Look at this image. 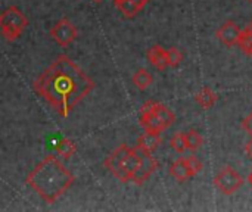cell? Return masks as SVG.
<instances>
[{
	"mask_svg": "<svg viewBox=\"0 0 252 212\" xmlns=\"http://www.w3.org/2000/svg\"><path fill=\"white\" fill-rule=\"evenodd\" d=\"M93 89V80L66 55H59L32 84V90L63 118Z\"/></svg>",
	"mask_w": 252,
	"mask_h": 212,
	"instance_id": "cell-1",
	"label": "cell"
},
{
	"mask_svg": "<svg viewBox=\"0 0 252 212\" xmlns=\"http://www.w3.org/2000/svg\"><path fill=\"white\" fill-rule=\"evenodd\" d=\"M74 180V174L63 167L56 155H47L27 176L25 183L44 202L53 204L71 187Z\"/></svg>",
	"mask_w": 252,
	"mask_h": 212,
	"instance_id": "cell-2",
	"label": "cell"
},
{
	"mask_svg": "<svg viewBox=\"0 0 252 212\" xmlns=\"http://www.w3.org/2000/svg\"><path fill=\"white\" fill-rule=\"evenodd\" d=\"M244 184V179L230 167H224L214 179V186L223 195H233L236 193Z\"/></svg>",
	"mask_w": 252,
	"mask_h": 212,
	"instance_id": "cell-3",
	"label": "cell"
},
{
	"mask_svg": "<svg viewBox=\"0 0 252 212\" xmlns=\"http://www.w3.org/2000/svg\"><path fill=\"white\" fill-rule=\"evenodd\" d=\"M131 152V148H128L127 145H121V146H118L106 159H105V162H103V165L121 182V183H127V182H130V179H128V176L124 173V170H123V162H124V159H126V156L128 155Z\"/></svg>",
	"mask_w": 252,
	"mask_h": 212,
	"instance_id": "cell-4",
	"label": "cell"
},
{
	"mask_svg": "<svg viewBox=\"0 0 252 212\" xmlns=\"http://www.w3.org/2000/svg\"><path fill=\"white\" fill-rule=\"evenodd\" d=\"M49 34H50V37H52L59 46L66 47V46H69V44L77 38V28H75V25H74L69 19L63 18V19H59V21L50 28Z\"/></svg>",
	"mask_w": 252,
	"mask_h": 212,
	"instance_id": "cell-5",
	"label": "cell"
},
{
	"mask_svg": "<svg viewBox=\"0 0 252 212\" xmlns=\"http://www.w3.org/2000/svg\"><path fill=\"white\" fill-rule=\"evenodd\" d=\"M134 149L137 151V153L140 156V165L136 170V173L131 176V182L134 184H137V186H142L152 176V173L157 170L158 164H157V161H155V158L152 156L151 152H146V151L140 149L139 146H136Z\"/></svg>",
	"mask_w": 252,
	"mask_h": 212,
	"instance_id": "cell-6",
	"label": "cell"
},
{
	"mask_svg": "<svg viewBox=\"0 0 252 212\" xmlns=\"http://www.w3.org/2000/svg\"><path fill=\"white\" fill-rule=\"evenodd\" d=\"M27 25H28V19L16 6H9L6 10L0 13V28L9 27V28H16V30L24 31Z\"/></svg>",
	"mask_w": 252,
	"mask_h": 212,
	"instance_id": "cell-7",
	"label": "cell"
},
{
	"mask_svg": "<svg viewBox=\"0 0 252 212\" xmlns=\"http://www.w3.org/2000/svg\"><path fill=\"white\" fill-rule=\"evenodd\" d=\"M241 28L236 25V22L233 21H227L224 22L216 32V35L219 37V40L226 44V46H236L238 41H239V37H241Z\"/></svg>",
	"mask_w": 252,
	"mask_h": 212,
	"instance_id": "cell-8",
	"label": "cell"
},
{
	"mask_svg": "<svg viewBox=\"0 0 252 212\" xmlns=\"http://www.w3.org/2000/svg\"><path fill=\"white\" fill-rule=\"evenodd\" d=\"M168 173H170V176H171L173 179H176L177 182H186V180H189V179H192V177L195 176V174L190 171V168H189V165H188V162H186L185 158L176 159V161L170 165Z\"/></svg>",
	"mask_w": 252,
	"mask_h": 212,
	"instance_id": "cell-9",
	"label": "cell"
},
{
	"mask_svg": "<svg viewBox=\"0 0 252 212\" xmlns=\"http://www.w3.org/2000/svg\"><path fill=\"white\" fill-rule=\"evenodd\" d=\"M146 56H148V61L151 62V65L155 66V68L159 69V71H162V69H165V68L168 66V63H167V56H165V49L161 47V46H158V44L152 46V47L148 50Z\"/></svg>",
	"mask_w": 252,
	"mask_h": 212,
	"instance_id": "cell-10",
	"label": "cell"
},
{
	"mask_svg": "<svg viewBox=\"0 0 252 212\" xmlns=\"http://www.w3.org/2000/svg\"><path fill=\"white\" fill-rule=\"evenodd\" d=\"M161 145V136L159 133L155 131H145L139 139H137V145L140 149L146 151V152H154L158 149V146Z\"/></svg>",
	"mask_w": 252,
	"mask_h": 212,
	"instance_id": "cell-11",
	"label": "cell"
},
{
	"mask_svg": "<svg viewBox=\"0 0 252 212\" xmlns=\"http://www.w3.org/2000/svg\"><path fill=\"white\" fill-rule=\"evenodd\" d=\"M115 6L126 18H134L145 7V3L142 0H121Z\"/></svg>",
	"mask_w": 252,
	"mask_h": 212,
	"instance_id": "cell-12",
	"label": "cell"
},
{
	"mask_svg": "<svg viewBox=\"0 0 252 212\" xmlns=\"http://www.w3.org/2000/svg\"><path fill=\"white\" fill-rule=\"evenodd\" d=\"M195 102L202 108V109H210L216 105L217 102V94L210 89V87H202L196 94H195Z\"/></svg>",
	"mask_w": 252,
	"mask_h": 212,
	"instance_id": "cell-13",
	"label": "cell"
},
{
	"mask_svg": "<svg viewBox=\"0 0 252 212\" xmlns=\"http://www.w3.org/2000/svg\"><path fill=\"white\" fill-rule=\"evenodd\" d=\"M140 125L145 128V131H155V133H161L164 131V125L161 124V121L157 118L155 114H146V115H140L139 120Z\"/></svg>",
	"mask_w": 252,
	"mask_h": 212,
	"instance_id": "cell-14",
	"label": "cell"
},
{
	"mask_svg": "<svg viewBox=\"0 0 252 212\" xmlns=\"http://www.w3.org/2000/svg\"><path fill=\"white\" fill-rule=\"evenodd\" d=\"M140 165V156L137 153V151L134 148H131V152L126 156L124 162H123V170L124 173L128 176V179L131 180V176L136 173V170L139 168Z\"/></svg>",
	"mask_w": 252,
	"mask_h": 212,
	"instance_id": "cell-15",
	"label": "cell"
},
{
	"mask_svg": "<svg viewBox=\"0 0 252 212\" xmlns=\"http://www.w3.org/2000/svg\"><path fill=\"white\" fill-rule=\"evenodd\" d=\"M155 115H157V118L161 121V124L164 125V128L167 130L168 127H171L173 124H174V121H176V115L167 108V106H164V105H161V103H157V108H155V112H154Z\"/></svg>",
	"mask_w": 252,
	"mask_h": 212,
	"instance_id": "cell-16",
	"label": "cell"
},
{
	"mask_svg": "<svg viewBox=\"0 0 252 212\" xmlns=\"http://www.w3.org/2000/svg\"><path fill=\"white\" fill-rule=\"evenodd\" d=\"M133 84L139 89V90H146L151 84H152V75L146 71V69H139L134 72L133 78H131Z\"/></svg>",
	"mask_w": 252,
	"mask_h": 212,
	"instance_id": "cell-17",
	"label": "cell"
},
{
	"mask_svg": "<svg viewBox=\"0 0 252 212\" xmlns=\"http://www.w3.org/2000/svg\"><path fill=\"white\" fill-rule=\"evenodd\" d=\"M185 143H186V149L195 152V151H198L202 146L204 139H202V136L198 131L189 130V131L185 133Z\"/></svg>",
	"mask_w": 252,
	"mask_h": 212,
	"instance_id": "cell-18",
	"label": "cell"
},
{
	"mask_svg": "<svg viewBox=\"0 0 252 212\" xmlns=\"http://www.w3.org/2000/svg\"><path fill=\"white\" fill-rule=\"evenodd\" d=\"M77 151V146L72 140L69 139H62L59 142V145L56 146V153L62 158V159H68L71 158Z\"/></svg>",
	"mask_w": 252,
	"mask_h": 212,
	"instance_id": "cell-19",
	"label": "cell"
},
{
	"mask_svg": "<svg viewBox=\"0 0 252 212\" xmlns=\"http://www.w3.org/2000/svg\"><path fill=\"white\" fill-rule=\"evenodd\" d=\"M165 56H167V63L171 68H176L180 65V62L183 61V55L177 47H170L165 49Z\"/></svg>",
	"mask_w": 252,
	"mask_h": 212,
	"instance_id": "cell-20",
	"label": "cell"
},
{
	"mask_svg": "<svg viewBox=\"0 0 252 212\" xmlns=\"http://www.w3.org/2000/svg\"><path fill=\"white\" fill-rule=\"evenodd\" d=\"M170 148L173 151H176L177 153H183L186 149V143H185V133H176L171 139H170Z\"/></svg>",
	"mask_w": 252,
	"mask_h": 212,
	"instance_id": "cell-21",
	"label": "cell"
},
{
	"mask_svg": "<svg viewBox=\"0 0 252 212\" xmlns=\"http://www.w3.org/2000/svg\"><path fill=\"white\" fill-rule=\"evenodd\" d=\"M236 46H238V47L241 49V52H244L245 55L252 56V40L244 30L241 31V37H239V41H238Z\"/></svg>",
	"mask_w": 252,
	"mask_h": 212,
	"instance_id": "cell-22",
	"label": "cell"
},
{
	"mask_svg": "<svg viewBox=\"0 0 252 212\" xmlns=\"http://www.w3.org/2000/svg\"><path fill=\"white\" fill-rule=\"evenodd\" d=\"M1 35L7 40V41H15L19 38L21 35V30H16V28H9V27H1Z\"/></svg>",
	"mask_w": 252,
	"mask_h": 212,
	"instance_id": "cell-23",
	"label": "cell"
},
{
	"mask_svg": "<svg viewBox=\"0 0 252 212\" xmlns=\"http://www.w3.org/2000/svg\"><path fill=\"white\" fill-rule=\"evenodd\" d=\"M185 159H186V162H188V165H189V168H190V171L193 174H198L199 171H202V162L195 155H190V156H188Z\"/></svg>",
	"mask_w": 252,
	"mask_h": 212,
	"instance_id": "cell-24",
	"label": "cell"
},
{
	"mask_svg": "<svg viewBox=\"0 0 252 212\" xmlns=\"http://www.w3.org/2000/svg\"><path fill=\"white\" fill-rule=\"evenodd\" d=\"M157 103L158 102H154V100H148L142 105L140 108V115H146V114H154L155 112V108H157Z\"/></svg>",
	"mask_w": 252,
	"mask_h": 212,
	"instance_id": "cell-25",
	"label": "cell"
},
{
	"mask_svg": "<svg viewBox=\"0 0 252 212\" xmlns=\"http://www.w3.org/2000/svg\"><path fill=\"white\" fill-rule=\"evenodd\" d=\"M241 125H242V128L252 137V112L242 120V124Z\"/></svg>",
	"mask_w": 252,
	"mask_h": 212,
	"instance_id": "cell-26",
	"label": "cell"
},
{
	"mask_svg": "<svg viewBox=\"0 0 252 212\" xmlns=\"http://www.w3.org/2000/svg\"><path fill=\"white\" fill-rule=\"evenodd\" d=\"M245 152H247V155L250 156V159H252V137L251 140L245 145Z\"/></svg>",
	"mask_w": 252,
	"mask_h": 212,
	"instance_id": "cell-27",
	"label": "cell"
},
{
	"mask_svg": "<svg viewBox=\"0 0 252 212\" xmlns=\"http://www.w3.org/2000/svg\"><path fill=\"white\" fill-rule=\"evenodd\" d=\"M244 31L250 35V38L252 40V21L248 24V25H247V27H245V28H244Z\"/></svg>",
	"mask_w": 252,
	"mask_h": 212,
	"instance_id": "cell-28",
	"label": "cell"
},
{
	"mask_svg": "<svg viewBox=\"0 0 252 212\" xmlns=\"http://www.w3.org/2000/svg\"><path fill=\"white\" fill-rule=\"evenodd\" d=\"M248 183L251 184V187H252V171L250 173V176H248Z\"/></svg>",
	"mask_w": 252,
	"mask_h": 212,
	"instance_id": "cell-29",
	"label": "cell"
},
{
	"mask_svg": "<svg viewBox=\"0 0 252 212\" xmlns=\"http://www.w3.org/2000/svg\"><path fill=\"white\" fill-rule=\"evenodd\" d=\"M142 1H143V3L146 4V3H148V1H151V0H142Z\"/></svg>",
	"mask_w": 252,
	"mask_h": 212,
	"instance_id": "cell-30",
	"label": "cell"
},
{
	"mask_svg": "<svg viewBox=\"0 0 252 212\" xmlns=\"http://www.w3.org/2000/svg\"><path fill=\"white\" fill-rule=\"evenodd\" d=\"M118 1H121V0H114V3H115V4H117Z\"/></svg>",
	"mask_w": 252,
	"mask_h": 212,
	"instance_id": "cell-31",
	"label": "cell"
},
{
	"mask_svg": "<svg viewBox=\"0 0 252 212\" xmlns=\"http://www.w3.org/2000/svg\"><path fill=\"white\" fill-rule=\"evenodd\" d=\"M93 1H96V3H100L102 0H93Z\"/></svg>",
	"mask_w": 252,
	"mask_h": 212,
	"instance_id": "cell-32",
	"label": "cell"
},
{
	"mask_svg": "<svg viewBox=\"0 0 252 212\" xmlns=\"http://www.w3.org/2000/svg\"><path fill=\"white\" fill-rule=\"evenodd\" d=\"M248 1H251V0H248Z\"/></svg>",
	"mask_w": 252,
	"mask_h": 212,
	"instance_id": "cell-33",
	"label": "cell"
}]
</instances>
